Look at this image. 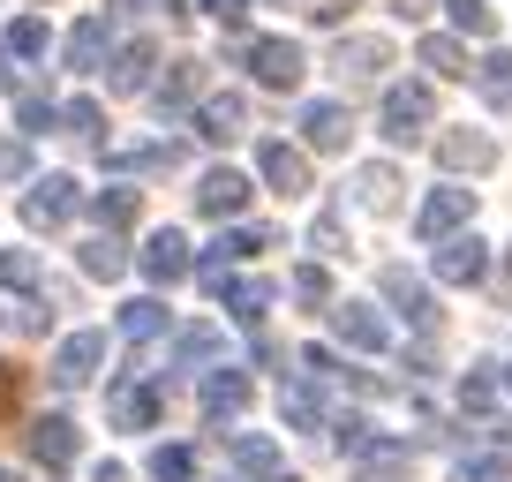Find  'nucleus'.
<instances>
[{
	"instance_id": "obj_1",
	"label": "nucleus",
	"mask_w": 512,
	"mask_h": 482,
	"mask_svg": "<svg viewBox=\"0 0 512 482\" xmlns=\"http://www.w3.org/2000/svg\"><path fill=\"white\" fill-rule=\"evenodd\" d=\"M430 121H437L430 83H392V91H384V113H377L384 144H422V136H430Z\"/></svg>"
},
{
	"instance_id": "obj_2",
	"label": "nucleus",
	"mask_w": 512,
	"mask_h": 482,
	"mask_svg": "<svg viewBox=\"0 0 512 482\" xmlns=\"http://www.w3.org/2000/svg\"><path fill=\"white\" fill-rule=\"evenodd\" d=\"M76 211H83V189H76V174H38L31 189H23V226H38V234L68 226Z\"/></svg>"
},
{
	"instance_id": "obj_3",
	"label": "nucleus",
	"mask_w": 512,
	"mask_h": 482,
	"mask_svg": "<svg viewBox=\"0 0 512 482\" xmlns=\"http://www.w3.org/2000/svg\"><path fill=\"white\" fill-rule=\"evenodd\" d=\"M241 68H249L264 91H294L309 61H302V46H294V38H249V46H241Z\"/></svg>"
},
{
	"instance_id": "obj_4",
	"label": "nucleus",
	"mask_w": 512,
	"mask_h": 482,
	"mask_svg": "<svg viewBox=\"0 0 512 482\" xmlns=\"http://www.w3.org/2000/svg\"><path fill=\"white\" fill-rule=\"evenodd\" d=\"M249 400H256V385H249V370H234V362H211L204 385H196V407H204L211 422H234Z\"/></svg>"
},
{
	"instance_id": "obj_5",
	"label": "nucleus",
	"mask_w": 512,
	"mask_h": 482,
	"mask_svg": "<svg viewBox=\"0 0 512 482\" xmlns=\"http://www.w3.org/2000/svg\"><path fill=\"white\" fill-rule=\"evenodd\" d=\"M76 452H83V430L68 415H38L31 422V460L46 467V475H68L76 467Z\"/></svg>"
},
{
	"instance_id": "obj_6",
	"label": "nucleus",
	"mask_w": 512,
	"mask_h": 482,
	"mask_svg": "<svg viewBox=\"0 0 512 482\" xmlns=\"http://www.w3.org/2000/svg\"><path fill=\"white\" fill-rule=\"evenodd\" d=\"M98 362H106V332H68L61 347H53V385H61V392L91 385Z\"/></svg>"
},
{
	"instance_id": "obj_7",
	"label": "nucleus",
	"mask_w": 512,
	"mask_h": 482,
	"mask_svg": "<svg viewBox=\"0 0 512 482\" xmlns=\"http://www.w3.org/2000/svg\"><path fill=\"white\" fill-rule=\"evenodd\" d=\"M377 287H384V302L400 309V317L415 324V332H437V302H430V287H422V279L407 272V264H384V272H377Z\"/></svg>"
},
{
	"instance_id": "obj_8",
	"label": "nucleus",
	"mask_w": 512,
	"mask_h": 482,
	"mask_svg": "<svg viewBox=\"0 0 512 482\" xmlns=\"http://www.w3.org/2000/svg\"><path fill=\"white\" fill-rule=\"evenodd\" d=\"M437 279H445V287H482V279H490V241H475V234L437 241Z\"/></svg>"
},
{
	"instance_id": "obj_9",
	"label": "nucleus",
	"mask_w": 512,
	"mask_h": 482,
	"mask_svg": "<svg viewBox=\"0 0 512 482\" xmlns=\"http://www.w3.org/2000/svg\"><path fill=\"white\" fill-rule=\"evenodd\" d=\"M332 332H339V347H354V354H384L392 347V324H384L369 302H332Z\"/></svg>"
},
{
	"instance_id": "obj_10",
	"label": "nucleus",
	"mask_w": 512,
	"mask_h": 482,
	"mask_svg": "<svg viewBox=\"0 0 512 482\" xmlns=\"http://www.w3.org/2000/svg\"><path fill=\"white\" fill-rule=\"evenodd\" d=\"M467 219H475V189H437L430 204L415 211V234L422 241H452V234H467Z\"/></svg>"
},
{
	"instance_id": "obj_11",
	"label": "nucleus",
	"mask_w": 512,
	"mask_h": 482,
	"mask_svg": "<svg viewBox=\"0 0 512 482\" xmlns=\"http://www.w3.org/2000/svg\"><path fill=\"white\" fill-rule=\"evenodd\" d=\"M106 415H113V430H151V422L166 415V392H159V385H136V377H121V385L106 392Z\"/></svg>"
},
{
	"instance_id": "obj_12",
	"label": "nucleus",
	"mask_w": 512,
	"mask_h": 482,
	"mask_svg": "<svg viewBox=\"0 0 512 482\" xmlns=\"http://www.w3.org/2000/svg\"><path fill=\"white\" fill-rule=\"evenodd\" d=\"M249 174H234V166H211L204 181H196V211H204V219H241V211H249Z\"/></svg>"
},
{
	"instance_id": "obj_13",
	"label": "nucleus",
	"mask_w": 512,
	"mask_h": 482,
	"mask_svg": "<svg viewBox=\"0 0 512 482\" xmlns=\"http://www.w3.org/2000/svg\"><path fill=\"white\" fill-rule=\"evenodd\" d=\"M144 279H151V287H181V279H196V257H189V241H181L174 226H159V234L144 241Z\"/></svg>"
},
{
	"instance_id": "obj_14",
	"label": "nucleus",
	"mask_w": 512,
	"mask_h": 482,
	"mask_svg": "<svg viewBox=\"0 0 512 482\" xmlns=\"http://www.w3.org/2000/svg\"><path fill=\"white\" fill-rule=\"evenodd\" d=\"M279 415H287L294 430H309V437H317V430H332V407H324V385H317V377H302V370H294L287 385H279Z\"/></svg>"
},
{
	"instance_id": "obj_15",
	"label": "nucleus",
	"mask_w": 512,
	"mask_h": 482,
	"mask_svg": "<svg viewBox=\"0 0 512 482\" xmlns=\"http://www.w3.org/2000/svg\"><path fill=\"white\" fill-rule=\"evenodd\" d=\"M347 136H354V113L339 98H309L302 106V144L309 151H347Z\"/></svg>"
},
{
	"instance_id": "obj_16",
	"label": "nucleus",
	"mask_w": 512,
	"mask_h": 482,
	"mask_svg": "<svg viewBox=\"0 0 512 482\" xmlns=\"http://www.w3.org/2000/svg\"><path fill=\"white\" fill-rule=\"evenodd\" d=\"M354 475H362V482H407V475H415V452H407L400 437L377 430L362 452H354Z\"/></svg>"
},
{
	"instance_id": "obj_17",
	"label": "nucleus",
	"mask_w": 512,
	"mask_h": 482,
	"mask_svg": "<svg viewBox=\"0 0 512 482\" xmlns=\"http://www.w3.org/2000/svg\"><path fill=\"white\" fill-rule=\"evenodd\" d=\"M151 68H159L151 38H128V46H113V61H106V91H121V98L151 91Z\"/></svg>"
},
{
	"instance_id": "obj_18",
	"label": "nucleus",
	"mask_w": 512,
	"mask_h": 482,
	"mask_svg": "<svg viewBox=\"0 0 512 482\" xmlns=\"http://www.w3.org/2000/svg\"><path fill=\"white\" fill-rule=\"evenodd\" d=\"M256 174L272 181L279 196H309V159L294 144H279V136H272V144H256Z\"/></svg>"
},
{
	"instance_id": "obj_19",
	"label": "nucleus",
	"mask_w": 512,
	"mask_h": 482,
	"mask_svg": "<svg viewBox=\"0 0 512 482\" xmlns=\"http://www.w3.org/2000/svg\"><path fill=\"white\" fill-rule=\"evenodd\" d=\"M332 68H339V83H377L384 68H392V46H384V38H339Z\"/></svg>"
},
{
	"instance_id": "obj_20",
	"label": "nucleus",
	"mask_w": 512,
	"mask_h": 482,
	"mask_svg": "<svg viewBox=\"0 0 512 482\" xmlns=\"http://www.w3.org/2000/svg\"><path fill=\"white\" fill-rule=\"evenodd\" d=\"M61 53H68V68H76V76L106 68V61H113V23H106V16H83L76 31H68V46H61Z\"/></svg>"
},
{
	"instance_id": "obj_21",
	"label": "nucleus",
	"mask_w": 512,
	"mask_h": 482,
	"mask_svg": "<svg viewBox=\"0 0 512 482\" xmlns=\"http://www.w3.org/2000/svg\"><path fill=\"white\" fill-rule=\"evenodd\" d=\"M151 98H159V113H181V106H204V61H174L159 83H151Z\"/></svg>"
},
{
	"instance_id": "obj_22",
	"label": "nucleus",
	"mask_w": 512,
	"mask_h": 482,
	"mask_svg": "<svg viewBox=\"0 0 512 482\" xmlns=\"http://www.w3.org/2000/svg\"><path fill=\"white\" fill-rule=\"evenodd\" d=\"M437 159H445L452 174H482V166H497V144L482 129H445L437 136Z\"/></svg>"
},
{
	"instance_id": "obj_23",
	"label": "nucleus",
	"mask_w": 512,
	"mask_h": 482,
	"mask_svg": "<svg viewBox=\"0 0 512 482\" xmlns=\"http://www.w3.org/2000/svg\"><path fill=\"white\" fill-rule=\"evenodd\" d=\"M241 129H249V106H241L234 91H219V98L196 106V136H204V144H234Z\"/></svg>"
},
{
	"instance_id": "obj_24",
	"label": "nucleus",
	"mask_w": 512,
	"mask_h": 482,
	"mask_svg": "<svg viewBox=\"0 0 512 482\" xmlns=\"http://www.w3.org/2000/svg\"><path fill=\"white\" fill-rule=\"evenodd\" d=\"M226 452H234V467L249 482H287V460H279L272 437H249V430H241V437H226Z\"/></svg>"
},
{
	"instance_id": "obj_25",
	"label": "nucleus",
	"mask_w": 512,
	"mask_h": 482,
	"mask_svg": "<svg viewBox=\"0 0 512 482\" xmlns=\"http://www.w3.org/2000/svg\"><path fill=\"white\" fill-rule=\"evenodd\" d=\"M106 166H113V174H174V166H181V144H113Z\"/></svg>"
},
{
	"instance_id": "obj_26",
	"label": "nucleus",
	"mask_w": 512,
	"mask_h": 482,
	"mask_svg": "<svg viewBox=\"0 0 512 482\" xmlns=\"http://www.w3.org/2000/svg\"><path fill=\"white\" fill-rule=\"evenodd\" d=\"M272 279H226V294H219V302L226 309H234V324H249V332H264V309H272Z\"/></svg>"
},
{
	"instance_id": "obj_27",
	"label": "nucleus",
	"mask_w": 512,
	"mask_h": 482,
	"mask_svg": "<svg viewBox=\"0 0 512 482\" xmlns=\"http://www.w3.org/2000/svg\"><path fill=\"white\" fill-rule=\"evenodd\" d=\"M475 91H482V106L512 113V53H505V46H490V53L475 61Z\"/></svg>"
},
{
	"instance_id": "obj_28",
	"label": "nucleus",
	"mask_w": 512,
	"mask_h": 482,
	"mask_svg": "<svg viewBox=\"0 0 512 482\" xmlns=\"http://www.w3.org/2000/svg\"><path fill=\"white\" fill-rule=\"evenodd\" d=\"M166 324H174V317H166V302H159V294H136V302H121V339H128V347L159 339Z\"/></svg>"
},
{
	"instance_id": "obj_29",
	"label": "nucleus",
	"mask_w": 512,
	"mask_h": 482,
	"mask_svg": "<svg viewBox=\"0 0 512 482\" xmlns=\"http://www.w3.org/2000/svg\"><path fill=\"white\" fill-rule=\"evenodd\" d=\"M136 211H144V189H98V196H91V219L106 226V234L136 226Z\"/></svg>"
},
{
	"instance_id": "obj_30",
	"label": "nucleus",
	"mask_w": 512,
	"mask_h": 482,
	"mask_svg": "<svg viewBox=\"0 0 512 482\" xmlns=\"http://www.w3.org/2000/svg\"><path fill=\"white\" fill-rule=\"evenodd\" d=\"M354 204L362 211H392L400 204V174H392V166H362V174H354Z\"/></svg>"
},
{
	"instance_id": "obj_31",
	"label": "nucleus",
	"mask_w": 512,
	"mask_h": 482,
	"mask_svg": "<svg viewBox=\"0 0 512 482\" xmlns=\"http://www.w3.org/2000/svg\"><path fill=\"white\" fill-rule=\"evenodd\" d=\"M76 264H83L91 279H121V272H128V249H121L113 234H91V241L76 249Z\"/></svg>"
},
{
	"instance_id": "obj_32",
	"label": "nucleus",
	"mask_w": 512,
	"mask_h": 482,
	"mask_svg": "<svg viewBox=\"0 0 512 482\" xmlns=\"http://www.w3.org/2000/svg\"><path fill=\"white\" fill-rule=\"evenodd\" d=\"M422 68H430V76H445V83L475 76V68H467V46H460V38H422Z\"/></svg>"
},
{
	"instance_id": "obj_33",
	"label": "nucleus",
	"mask_w": 512,
	"mask_h": 482,
	"mask_svg": "<svg viewBox=\"0 0 512 482\" xmlns=\"http://www.w3.org/2000/svg\"><path fill=\"white\" fill-rule=\"evenodd\" d=\"M98 129H106V106H98V98H68V106H61V136L98 144Z\"/></svg>"
},
{
	"instance_id": "obj_34",
	"label": "nucleus",
	"mask_w": 512,
	"mask_h": 482,
	"mask_svg": "<svg viewBox=\"0 0 512 482\" xmlns=\"http://www.w3.org/2000/svg\"><path fill=\"white\" fill-rule=\"evenodd\" d=\"M0 46L16 53V61H38V53L53 46V31H46V23H38V16H16V23H8V38H0Z\"/></svg>"
},
{
	"instance_id": "obj_35",
	"label": "nucleus",
	"mask_w": 512,
	"mask_h": 482,
	"mask_svg": "<svg viewBox=\"0 0 512 482\" xmlns=\"http://www.w3.org/2000/svg\"><path fill=\"white\" fill-rule=\"evenodd\" d=\"M53 121H61V106H53L46 91H16V129L23 136H46Z\"/></svg>"
},
{
	"instance_id": "obj_36",
	"label": "nucleus",
	"mask_w": 512,
	"mask_h": 482,
	"mask_svg": "<svg viewBox=\"0 0 512 482\" xmlns=\"http://www.w3.org/2000/svg\"><path fill=\"white\" fill-rule=\"evenodd\" d=\"M0 287L8 294H38V257L31 249H0Z\"/></svg>"
},
{
	"instance_id": "obj_37",
	"label": "nucleus",
	"mask_w": 512,
	"mask_h": 482,
	"mask_svg": "<svg viewBox=\"0 0 512 482\" xmlns=\"http://www.w3.org/2000/svg\"><path fill=\"white\" fill-rule=\"evenodd\" d=\"M287 287H294V302H309V309H332V302H339V294H332V272H324V264H302Z\"/></svg>"
},
{
	"instance_id": "obj_38",
	"label": "nucleus",
	"mask_w": 512,
	"mask_h": 482,
	"mask_svg": "<svg viewBox=\"0 0 512 482\" xmlns=\"http://www.w3.org/2000/svg\"><path fill=\"white\" fill-rule=\"evenodd\" d=\"M151 482H196V452L189 445H159L151 452Z\"/></svg>"
},
{
	"instance_id": "obj_39",
	"label": "nucleus",
	"mask_w": 512,
	"mask_h": 482,
	"mask_svg": "<svg viewBox=\"0 0 512 482\" xmlns=\"http://www.w3.org/2000/svg\"><path fill=\"white\" fill-rule=\"evenodd\" d=\"M445 8H452V31L460 38H497V16L482 8V0H445Z\"/></svg>"
},
{
	"instance_id": "obj_40",
	"label": "nucleus",
	"mask_w": 512,
	"mask_h": 482,
	"mask_svg": "<svg viewBox=\"0 0 512 482\" xmlns=\"http://www.w3.org/2000/svg\"><path fill=\"white\" fill-rule=\"evenodd\" d=\"M211 354H219V332H211V324H189V332L174 339V362H181V370H196V362H211Z\"/></svg>"
},
{
	"instance_id": "obj_41",
	"label": "nucleus",
	"mask_w": 512,
	"mask_h": 482,
	"mask_svg": "<svg viewBox=\"0 0 512 482\" xmlns=\"http://www.w3.org/2000/svg\"><path fill=\"white\" fill-rule=\"evenodd\" d=\"M452 482H512V460L505 452H475V460L452 467Z\"/></svg>"
},
{
	"instance_id": "obj_42",
	"label": "nucleus",
	"mask_w": 512,
	"mask_h": 482,
	"mask_svg": "<svg viewBox=\"0 0 512 482\" xmlns=\"http://www.w3.org/2000/svg\"><path fill=\"white\" fill-rule=\"evenodd\" d=\"M460 407H467V415H490V407H497V377L490 370H467L460 377Z\"/></svg>"
},
{
	"instance_id": "obj_43",
	"label": "nucleus",
	"mask_w": 512,
	"mask_h": 482,
	"mask_svg": "<svg viewBox=\"0 0 512 482\" xmlns=\"http://www.w3.org/2000/svg\"><path fill=\"white\" fill-rule=\"evenodd\" d=\"M309 249H324V257H339V249H347V226H339V211H317V226H309Z\"/></svg>"
},
{
	"instance_id": "obj_44",
	"label": "nucleus",
	"mask_w": 512,
	"mask_h": 482,
	"mask_svg": "<svg viewBox=\"0 0 512 482\" xmlns=\"http://www.w3.org/2000/svg\"><path fill=\"white\" fill-rule=\"evenodd\" d=\"M16 407H23V370L0 362V422H16Z\"/></svg>"
},
{
	"instance_id": "obj_45",
	"label": "nucleus",
	"mask_w": 512,
	"mask_h": 482,
	"mask_svg": "<svg viewBox=\"0 0 512 482\" xmlns=\"http://www.w3.org/2000/svg\"><path fill=\"white\" fill-rule=\"evenodd\" d=\"M204 16L219 23V31H241V23H249V0H204Z\"/></svg>"
},
{
	"instance_id": "obj_46",
	"label": "nucleus",
	"mask_w": 512,
	"mask_h": 482,
	"mask_svg": "<svg viewBox=\"0 0 512 482\" xmlns=\"http://www.w3.org/2000/svg\"><path fill=\"white\" fill-rule=\"evenodd\" d=\"M0 174H8V181L31 174V144H23V136H8V144H0Z\"/></svg>"
},
{
	"instance_id": "obj_47",
	"label": "nucleus",
	"mask_w": 512,
	"mask_h": 482,
	"mask_svg": "<svg viewBox=\"0 0 512 482\" xmlns=\"http://www.w3.org/2000/svg\"><path fill=\"white\" fill-rule=\"evenodd\" d=\"M0 91H16V53L0 46Z\"/></svg>"
},
{
	"instance_id": "obj_48",
	"label": "nucleus",
	"mask_w": 512,
	"mask_h": 482,
	"mask_svg": "<svg viewBox=\"0 0 512 482\" xmlns=\"http://www.w3.org/2000/svg\"><path fill=\"white\" fill-rule=\"evenodd\" d=\"M113 8H121V16H144V8H159V0H113ZM166 8H174V0H166Z\"/></svg>"
},
{
	"instance_id": "obj_49",
	"label": "nucleus",
	"mask_w": 512,
	"mask_h": 482,
	"mask_svg": "<svg viewBox=\"0 0 512 482\" xmlns=\"http://www.w3.org/2000/svg\"><path fill=\"white\" fill-rule=\"evenodd\" d=\"M91 482H128V467H113V460H106V467H91Z\"/></svg>"
},
{
	"instance_id": "obj_50",
	"label": "nucleus",
	"mask_w": 512,
	"mask_h": 482,
	"mask_svg": "<svg viewBox=\"0 0 512 482\" xmlns=\"http://www.w3.org/2000/svg\"><path fill=\"white\" fill-rule=\"evenodd\" d=\"M392 8H400V16H430V0H392Z\"/></svg>"
},
{
	"instance_id": "obj_51",
	"label": "nucleus",
	"mask_w": 512,
	"mask_h": 482,
	"mask_svg": "<svg viewBox=\"0 0 512 482\" xmlns=\"http://www.w3.org/2000/svg\"><path fill=\"white\" fill-rule=\"evenodd\" d=\"M0 482H23V475H16V467H0Z\"/></svg>"
},
{
	"instance_id": "obj_52",
	"label": "nucleus",
	"mask_w": 512,
	"mask_h": 482,
	"mask_svg": "<svg viewBox=\"0 0 512 482\" xmlns=\"http://www.w3.org/2000/svg\"><path fill=\"white\" fill-rule=\"evenodd\" d=\"M0 324H8V309H0Z\"/></svg>"
},
{
	"instance_id": "obj_53",
	"label": "nucleus",
	"mask_w": 512,
	"mask_h": 482,
	"mask_svg": "<svg viewBox=\"0 0 512 482\" xmlns=\"http://www.w3.org/2000/svg\"><path fill=\"white\" fill-rule=\"evenodd\" d=\"M505 385H512V370H505Z\"/></svg>"
}]
</instances>
